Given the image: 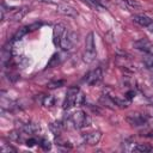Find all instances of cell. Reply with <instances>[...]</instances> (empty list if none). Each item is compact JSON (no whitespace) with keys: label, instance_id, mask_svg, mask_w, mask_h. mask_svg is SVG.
<instances>
[{"label":"cell","instance_id":"cell-1","mask_svg":"<svg viewBox=\"0 0 153 153\" xmlns=\"http://www.w3.org/2000/svg\"><path fill=\"white\" fill-rule=\"evenodd\" d=\"M82 102H84V96L80 92L79 87L78 86H72L66 92V98L63 100L62 108L65 110H69L73 106L78 105V104H81Z\"/></svg>","mask_w":153,"mask_h":153},{"label":"cell","instance_id":"cell-2","mask_svg":"<svg viewBox=\"0 0 153 153\" xmlns=\"http://www.w3.org/2000/svg\"><path fill=\"white\" fill-rule=\"evenodd\" d=\"M67 121L69 124H72L73 128H76V129H82L91 124V118L84 110H76L72 112L68 116Z\"/></svg>","mask_w":153,"mask_h":153},{"label":"cell","instance_id":"cell-3","mask_svg":"<svg viewBox=\"0 0 153 153\" xmlns=\"http://www.w3.org/2000/svg\"><path fill=\"white\" fill-rule=\"evenodd\" d=\"M96 55H97V51H96V44H94V33L90 32L85 38V49H84L82 59L85 62L90 63L96 59Z\"/></svg>","mask_w":153,"mask_h":153},{"label":"cell","instance_id":"cell-4","mask_svg":"<svg viewBox=\"0 0 153 153\" xmlns=\"http://www.w3.org/2000/svg\"><path fill=\"white\" fill-rule=\"evenodd\" d=\"M103 79V71L100 67H97L92 71H90L86 75H85V82L90 86H94L98 85Z\"/></svg>","mask_w":153,"mask_h":153},{"label":"cell","instance_id":"cell-5","mask_svg":"<svg viewBox=\"0 0 153 153\" xmlns=\"http://www.w3.org/2000/svg\"><path fill=\"white\" fill-rule=\"evenodd\" d=\"M126 121H127L130 126L140 127V126H143V124L147 123L148 116H147L146 114H141V112H133V114H129V115L126 117Z\"/></svg>","mask_w":153,"mask_h":153},{"label":"cell","instance_id":"cell-6","mask_svg":"<svg viewBox=\"0 0 153 153\" xmlns=\"http://www.w3.org/2000/svg\"><path fill=\"white\" fill-rule=\"evenodd\" d=\"M134 48L142 51L143 54H153V44L147 38H140L133 43Z\"/></svg>","mask_w":153,"mask_h":153},{"label":"cell","instance_id":"cell-7","mask_svg":"<svg viewBox=\"0 0 153 153\" xmlns=\"http://www.w3.org/2000/svg\"><path fill=\"white\" fill-rule=\"evenodd\" d=\"M100 137H102V134H100V131H98V130L87 131V133H84V134L81 135V139H82L84 143H87V145H91V146L97 145V143L99 142Z\"/></svg>","mask_w":153,"mask_h":153},{"label":"cell","instance_id":"cell-8","mask_svg":"<svg viewBox=\"0 0 153 153\" xmlns=\"http://www.w3.org/2000/svg\"><path fill=\"white\" fill-rule=\"evenodd\" d=\"M67 29H68V27H66V26H65L63 24H61V23H59V24H56V25L54 26V30H53V42H54L55 45L59 47L60 39H61V37L63 36V33L66 32Z\"/></svg>","mask_w":153,"mask_h":153},{"label":"cell","instance_id":"cell-9","mask_svg":"<svg viewBox=\"0 0 153 153\" xmlns=\"http://www.w3.org/2000/svg\"><path fill=\"white\" fill-rule=\"evenodd\" d=\"M120 5L127 11H140L142 5L136 0H118Z\"/></svg>","mask_w":153,"mask_h":153},{"label":"cell","instance_id":"cell-10","mask_svg":"<svg viewBox=\"0 0 153 153\" xmlns=\"http://www.w3.org/2000/svg\"><path fill=\"white\" fill-rule=\"evenodd\" d=\"M57 12L63 14V16H67V17H72V18H75L78 16V12L69 5L67 4H59L57 5Z\"/></svg>","mask_w":153,"mask_h":153},{"label":"cell","instance_id":"cell-11","mask_svg":"<svg viewBox=\"0 0 153 153\" xmlns=\"http://www.w3.org/2000/svg\"><path fill=\"white\" fill-rule=\"evenodd\" d=\"M133 20H134V23H136L141 26H145L147 29L153 25V19L149 18L148 16H145V14H135L133 17Z\"/></svg>","mask_w":153,"mask_h":153},{"label":"cell","instance_id":"cell-12","mask_svg":"<svg viewBox=\"0 0 153 153\" xmlns=\"http://www.w3.org/2000/svg\"><path fill=\"white\" fill-rule=\"evenodd\" d=\"M35 26H39V25L33 24V25H26V26L20 27V29L14 33V36H13V38H12V42H17V41L22 39V38H23L27 32H30L31 30H35V29H32V27H35Z\"/></svg>","mask_w":153,"mask_h":153},{"label":"cell","instance_id":"cell-13","mask_svg":"<svg viewBox=\"0 0 153 153\" xmlns=\"http://www.w3.org/2000/svg\"><path fill=\"white\" fill-rule=\"evenodd\" d=\"M27 12H29V7H26V6L20 7V8H18V10H14L13 14L11 16V20H12V22H19Z\"/></svg>","mask_w":153,"mask_h":153},{"label":"cell","instance_id":"cell-14","mask_svg":"<svg viewBox=\"0 0 153 153\" xmlns=\"http://www.w3.org/2000/svg\"><path fill=\"white\" fill-rule=\"evenodd\" d=\"M84 4H86L90 8L94 11H102L104 10V4L102 0H81Z\"/></svg>","mask_w":153,"mask_h":153},{"label":"cell","instance_id":"cell-15","mask_svg":"<svg viewBox=\"0 0 153 153\" xmlns=\"http://www.w3.org/2000/svg\"><path fill=\"white\" fill-rule=\"evenodd\" d=\"M151 151H153V147L148 143H136L135 142L134 148H133V152H141V153H147Z\"/></svg>","mask_w":153,"mask_h":153},{"label":"cell","instance_id":"cell-16","mask_svg":"<svg viewBox=\"0 0 153 153\" xmlns=\"http://www.w3.org/2000/svg\"><path fill=\"white\" fill-rule=\"evenodd\" d=\"M50 129L55 135H59V134H61V131L63 129V124L61 122H54L50 124Z\"/></svg>","mask_w":153,"mask_h":153},{"label":"cell","instance_id":"cell-17","mask_svg":"<svg viewBox=\"0 0 153 153\" xmlns=\"http://www.w3.org/2000/svg\"><path fill=\"white\" fill-rule=\"evenodd\" d=\"M143 63H145V66L148 69L153 71V54H145V56H143Z\"/></svg>","mask_w":153,"mask_h":153},{"label":"cell","instance_id":"cell-18","mask_svg":"<svg viewBox=\"0 0 153 153\" xmlns=\"http://www.w3.org/2000/svg\"><path fill=\"white\" fill-rule=\"evenodd\" d=\"M59 63H60V54H54V55L50 57V60H49L47 67L53 68V67H56Z\"/></svg>","mask_w":153,"mask_h":153},{"label":"cell","instance_id":"cell-19","mask_svg":"<svg viewBox=\"0 0 153 153\" xmlns=\"http://www.w3.org/2000/svg\"><path fill=\"white\" fill-rule=\"evenodd\" d=\"M63 84H65V81L63 80H55V81H50L47 86H48V88H57V87H61V86H63Z\"/></svg>","mask_w":153,"mask_h":153},{"label":"cell","instance_id":"cell-20","mask_svg":"<svg viewBox=\"0 0 153 153\" xmlns=\"http://www.w3.org/2000/svg\"><path fill=\"white\" fill-rule=\"evenodd\" d=\"M54 103H55V99L51 96H45L44 99H43V105L44 106H53Z\"/></svg>","mask_w":153,"mask_h":153},{"label":"cell","instance_id":"cell-21","mask_svg":"<svg viewBox=\"0 0 153 153\" xmlns=\"http://www.w3.org/2000/svg\"><path fill=\"white\" fill-rule=\"evenodd\" d=\"M1 152L2 153H8V152H17V149L10 145H6V143H2L1 145Z\"/></svg>","mask_w":153,"mask_h":153},{"label":"cell","instance_id":"cell-22","mask_svg":"<svg viewBox=\"0 0 153 153\" xmlns=\"http://www.w3.org/2000/svg\"><path fill=\"white\" fill-rule=\"evenodd\" d=\"M56 145L57 146H61V147H65V148H72V145L71 142L68 141H65V140H61V139H56Z\"/></svg>","mask_w":153,"mask_h":153},{"label":"cell","instance_id":"cell-23","mask_svg":"<svg viewBox=\"0 0 153 153\" xmlns=\"http://www.w3.org/2000/svg\"><path fill=\"white\" fill-rule=\"evenodd\" d=\"M39 146H41V147H42L44 151H48V149H50V147H51L50 142H49L48 140H45V139L41 140V143H39Z\"/></svg>","mask_w":153,"mask_h":153},{"label":"cell","instance_id":"cell-24","mask_svg":"<svg viewBox=\"0 0 153 153\" xmlns=\"http://www.w3.org/2000/svg\"><path fill=\"white\" fill-rule=\"evenodd\" d=\"M37 1H39V2H48V4H56V5H59V4H61V2H65L66 0H37Z\"/></svg>","mask_w":153,"mask_h":153},{"label":"cell","instance_id":"cell-25","mask_svg":"<svg viewBox=\"0 0 153 153\" xmlns=\"http://www.w3.org/2000/svg\"><path fill=\"white\" fill-rule=\"evenodd\" d=\"M36 143H38V141L36 140V139H29V140H26V146H29V147H32V146H35Z\"/></svg>","mask_w":153,"mask_h":153},{"label":"cell","instance_id":"cell-26","mask_svg":"<svg viewBox=\"0 0 153 153\" xmlns=\"http://www.w3.org/2000/svg\"><path fill=\"white\" fill-rule=\"evenodd\" d=\"M147 99H148V102L151 103V105L153 106V94H152V96H147Z\"/></svg>","mask_w":153,"mask_h":153},{"label":"cell","instance_id":"cell-27","mask_svg":"<svg viewBox=\"0 0 153 153\" xmlns=\"http://www.w3.org/2000/svg\"><path fill=\"white\" fill-rule=\"evenodd\" d=\"M148 30H149V31H151V32H153V25H152V26H151V27H148Z\"/></svg>","mask_w":153,"mask_h":153},{"label":"cell","instance_id":"cell-28","mask_svg":"<svg viewBox=\"0 0 153 153\" xmlns=\"http://www.w3.org/2000/svg\"><path fill=\"white\" fill-rule=\"evenodd\" d=\"M152 85H153V79H152Z\"/></svg>","mask_w":153,"mask_h":153}]
</instances>
